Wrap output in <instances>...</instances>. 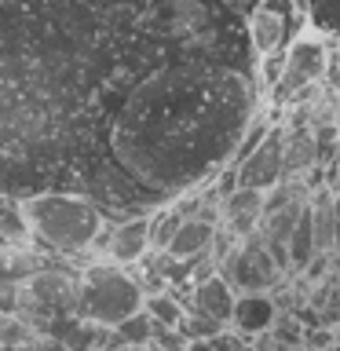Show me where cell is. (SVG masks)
I'll use <instances>...</instances> for the list:
<instances>
[{
	"mask_svg": "<svg viewBox=\"0 0 340 351\" xmlns=\"http://www.w3.org/2000/svg\"><path fill=\"white\" fill-rule=\"evenodd\" d=\"M256 77L227 66H165L121 95L106 154L154 205L230 169L256 110Z\"/></svg>",
	"mask_w": 340,
	"mask_h": 351,
	"instance_id": "2",
	"label": "cell"
},
{
	"mask_svg": "<svg viewBox=\"0 0 340 351\" xmlns=\"http://www.w3.org/2000/svg\"><path fill=\"white\" fill-rule=\"evenodd\" d=\"M143 311L154 318V326H161V329H180L183 315H186V304H183L175 293L165 289V293H150L147 300H143Z\"/></svg>",
	"mask_w": 340,
	"mask_h": 351,
	"instance_id": "17",
	"label": "cell"
},
{
	"mask_svg": "<svg viewBox=\"0 0 340 351\" xmlns=\"http://www.w3.org/2000/svg\"><path fill=\"white\" fill-rule=\"evenodd\" d=\"M154 333H158L154 318L147 311H139V315H132L128 322H121L117 329H110L106 348H150L154 344Z\"/></svg>",
	"mask_w": 340,
	"mask_h": 351,
	"instance_id": "15",
	"label": "cell"
},
{
	"mask_svg": "<svg viewBox=\"0 0 340 351\" xmlns=\"http://www.w3.org/2000/svg\"><path fill=\"white\" fill-rule=\"evenodd\" d=\"M150 216H132L121 219V223L110 227V241H106V260L117 263V267H132V263H143L150 256Z\"/></svg>",
	"mask_w": 340,
	"mask_h": 351,
	"instance_id": "10",
	"label": "cell"
},
{
	"mask_svg": "<svg viewBox=\"0 0 340 351\" xmlns=\"http://www.w3.org/2000/svg\"><path fill=\"white\" fill-rule=\"evenodd\" d=\"M143 285L136 274H128L117 263H92L81 271L77 278V293H73V315L81 322L95 326V329H117L121 322H128L132 315L143 311Z\"/></svg>",
	"mask_w": 340,
	"mask_h": 351,
	"instance_id": "5",
	"label": "cell"
},
{
	"mask_svg": "<svg viewBox=\"0 0 340 351\" xmlns=\"http://www.w3.org/2000/svg\"><path fill=\"white\" fill-rule=\"evenodd\" d=\"M315 136L304 128H285V176L304 172L315 165Z\"/></svg>",
	"mask_w": 340,
	"mask_h": 351,
	"instance_id": "16",
	"label": "cell"
},
{
	"mask_svg": "<svg viewBox=\"0 0 340 351\" xmlns=\"http://www.w3.org/2000/svg\"><path fill=\"white\" fill-rule=\"evenodd\" d=\"M212 238H216V223L208 219H183L180 230L172 234V241L165 245V256L169 260H202L212 252Z\"/></svg>",
	"mask_w": 340,
	"mask_h": 351,
	"instance_id": "14",
	"label": "cell"
},
{
	"mask_svg": "<svg viewBox=\"0 0 340 351\" xmlns=\"http://www.w3.org/2000/svg\"><path fill=\"white\" fill-rule=\"evenodd\" d=\"M296 4H300V0H260V4L252 8V15L245 19V37H249V51L256 62L274 55V51L293 48L296 26H300Z\"/></svg>",
	"mask_w": 340,
	"mask_h": 351,
	"instance_id": "6",
	"label": "cell"
},
{
	"mask_svg": "<svg viewBox=\"0 0 340 351\" xmlns=\"http://www.w3.org/2000/svg\"><path fill=\"white\" fill-rule=\"evenodd\" d=\"M274 322H278V300L267 293H238L234 315H230V329L241 340H260L267 337Z\"/></svg>",
	"mask_w": 340,
	"mask_h": 351,
	"instance_id": "12",
	"label": "cell"
},
{
	"mask_svg": "<svg viewBox=\"0 0 340 351\" xmlns=\"http://www.w3.org/2000/svg\"><path fill=\"white\" fill-rule=\"evenodd\" d=\"M234 180H238V186L260 191V194H267L278 183H285V125H274L263 136L260 147L234 169Z\"/></svg>",
	"mask_w": 340,
	"mask_h": 351,
	"instance_id": "9",
	"label": "cell"
},
{
	"mask_svg": "<svg viewBox=\"0 0 340 351\" xmlns=\"http://www.w3.org/2000/svg\"><path fill=\"white\" fill-rule=\"evenodd\" d=\"M125 92L84 0H0V197L84 194Z\"/></svg>",
	"mask_w": 340,
	"mask_h": 351,
	"instance_id": "1",
	"label": "cell"
},
{
	"mask_svg": "<svg viewBox=\"0 0 340 351\" xmlns=\"http://www.w3.org/2000/svg\"><path fill=\"white\" fill-rule=\"evenodd\" d=\"M337 219H340V197H337Z\"/></svg>",
	"mask_w": 340,
	"mask_h": 351,
	"instance_id": "24",
	"label": "cell"
},
{
	"mask_svg": "<svg viewBox=\"0 0 340 351\" xmlns=\"http://www.w3.org/2000/svg\"><path fill=\"white\" fill-rule=\"evenodd\" d=\"M216 274L223 278L234 293H267L274 289V285L282 282V267L274 263V256L267 252V245H263V238H245L238 241L234 252L219 263Z\"/></svg>",
	"mask_w": 340,
	"mask_h": 351,
	"instance_id": "8",
	"label": "cell"
},
{
	"mask_svg": "<svg viewBox=\"0 0 340 351\" xmlns=\"http://www.w3.org/2000/svg\"><path fill=\"white\" fill-rule=\"evenodd\" d=\"M26 351H70V348H66L59 337H51V333H37L26 344Z\"/></svg>",
	"mask_w": 340,
	"mask_h": 351,
	"instance_id": "21",
	"label": "cell"
},
{
	"mask_svg": "<svg viewBox=\"0 0 340 351\" xmlns=\"http://www.w3.org/2000/svg\"><path fill=\"white\" fill-rule=\"evenodd\" d=\"M19 213L29 238L48 252H59V256L95 252L99 238L106 234V213L84 194H66V191L33 194L19 202Z\"/></svg>",
	"mask_w": 340,
	"mask_h": 351,
	"instance_id": "4",
	"label": "cell"
},
{
	"mask_svg": "<svg viewBox=\"0 0 340 351\" xmlns=\"http://www.w3.org/2000/svg\"><path fill=\"white\" fill-rule=\"evenodd\" d=\"M106 29L132 88L165 66H227L252 73L245 19L227 0H84Z\"/></svg>",
	"mask_w": 340,
	"mask_h": 351,
	"instance_id": "3",
	"label": "cell"
},
{
	"mask_svg": "<svg viewBox=\"0 0 340 351\" xmlns=\"http://www.w3.org/2000/svg\"><path fill=\"white\" fill-rule=\"evenodd\" d=\"M326 48L318 40H293V48L285 51V70L278 77V84L271 88V103L274 110L296 106L304 99H311L315 84L326 77Z\"/></svg>",
	"mask_w": 340,
	"mask_h": 351,
	"instance_id": "7",
	"label": "cell"
},
{
	"mask_svg": "<svg viewBox=\"0 0 340 351\" xmlns=\"http://www.w3.org/2000/svg\"><path fill=\"white\" fill-rule=\"evenodd\" d=\"M263 197L260 191H245V186H238L234 194L223 197V205H219V223L234 241H245L260 230L263 223Z\"/></svg>",
	"mask_w": 340,
	"mask_h": 351,
	"instance_id": "11",
	"label": "cell"
},
{
	"mask_svg": "<svg viewBox=\"0 0 340 351\" xmlns=\"http://www.w3.org/2000/svg\"><path fill=\"white\" fill-rule=\"evenodd\" d=\"M234 300H238V293L230 289V285L219 278V274H212V278L191 285L186 311L205 315V318H212V322H219V326L227 329V326H230V315H234Z\"/></svg>",
	"mask_w": 340,
	"mask_h": 351,
	"instance_id": "13",
	"label": "cell"
},
{
	"mask_svg": "<svg viewBox=\"0 0 340 351\" xmlns=\"http://www.w3.org/2000/svg\"><path fill=\"white\" fill-rule=\"evenodd\" d=\"M333 252L340 256V219H337V227H333Z\"/></svg>",
	"mask_w": 340,
	"mask_h": 351,
	"instance_id": "22",
	"label": "cell"
},
{
	"mask_svg": "<svg viewBox=\"0 0 340 351\" xmlns=\"http://www.w3.org/2000/svg\"><path fill=\"white\" fill-rule=\"evenodd\" d=\"M106 351H158V348L150 344V348H106Z\"/></svg>",
	"mask_w": 340,
	"mask_h": 351,
	"instance_id": "23",
	"label": "cell"
},
{
	"mask_svg": "<svg viewBox=\"0 0 340 351\" xmlns=\"http://www.w3.org/2000/svg\"><path fill=\"white\" fill-rule=\"evenodd\" d=\"M29 230L22 223V213H19V202H4L0 197V241H26Z\"/></svg>",
	"mask_w": 340,
	"mask_h": 351,
	"instance_id": "19",
	"label": "cell"
},
{
	"mask_svg": "<svg viewBox=\"0 0 340 351\" xmlns=\"http://www.w3.org/2000/svg\"><path fill=\"white\" fill-rule=\"evenodd\" d=\"M180 333L186 340H212L219 333H227L219 322H212V318H205V315H194V311H186L183 315V322H180Z\"/></svg>",
	"mask_w": 340,
	"mask_h": 351,
	"instance_id": "20",
	"label": "cell"
},
{
	"mask_svg": "<svg viewBox=\"0 0 340 351\" xmlns=\"http://www.w3.org/2000/svg\"><path fill=\"white\" fill-rule=\"evenodd\" d=\"M304 15L326 37H340V0H300Z\"/></svg>",
	"mask_w": 340,
	"mask_h": 351,
	"instance_id": "18",
	"label": "cell"
},
{
	"mask_svg": "<svg viewBox=\"0 0 340 351\" xmlns=\"http://www.w3.org/2000/svg\"><path fill=\"white\" fill-rule=\"evenodd\" d=\"M337 62H340V55H337Z\"/></svg>",
	"mask_w": 340,
	"mask_h": 351,
	"instance_id": "25",
	"label": "cell"
}]
</instances>
